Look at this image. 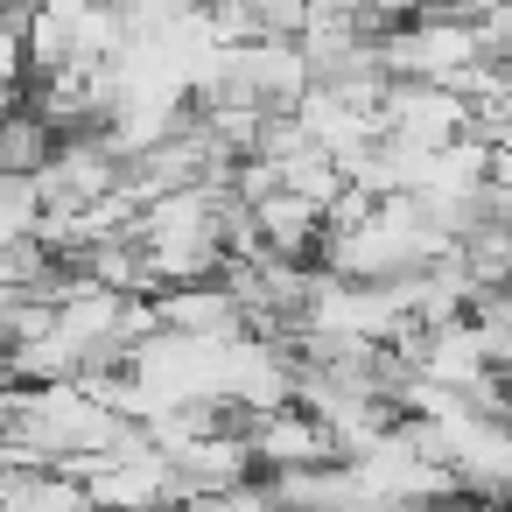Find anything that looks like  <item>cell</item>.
Masks as SVG:
<instances>
[{"label": "cell", "instance_id": "cell-1", "mask_svg": "<svg viewBox=\"0 0 512 512\" xmlns=\"http://www.w3.org/2000/svg\"><path fill=\"white\" fill-rule=\"evenodd\" d=\"M470 127H477V113H470L449 85H400V78H393V92H386V106H379V141H400V148H414V155H442V148H456Z\"/></svg>", "mask_w": 512, "mask_h": 512}, {"label": "cell", "instance_id": "cell-2", "mask_svg": "<svg viewBox=\"0 0 512 512\" xmlns=\"http://www.w3.org/2000/svg\"><path fill=\"white\" fill-rule=\"evenodd\" d=\"M36 190L50 211H92L127 190V162L113 155L106 134H71V141H57V162L36 176Z\"/></svg>", "mask_w": 512, "mask_h": 512}, {"label": "cell", "instance_id": "cell-3", "mask_svg": "<svg viewBox=\"0 0 512 512\" xmlns=\"http://www.w3.org/2000/svg\"><path fill=\"white\" fill-rule=\"evenodd\" d=\"M85 491H92V512H169V505H183V477L162 449L85 470Z\"/></svg>", "mask_w": 512, "mask_h": 512}, {"label": "cell", "instance_id": "cell-4", "mask_svg": "<svg viewBox=\"0 0 512 512\" xmlns=\"http://www.w3.org/2000/svg\"><path fill=\"white\" fill-rule=\"evenodd\" d=\"M155 309H162V330H176V337H190V344H211V351L253 337V316H246V302H239L225 281L169 288V295H155Z\"/></svg>", "mask_w": 512, "mask_h": 512}, {"label": "cell", "instance_id": "cell-5", "mask_svg": "<svg viewBox=\"0 0 512 512\" xmlns=\"http://www.w3.org/2000/svg\"><path fill=\"white\" fill-rule=\"evenodd\" d=\"M246 442H253V463H267L274 477L337 463V449H330V435H323V421H316L309 407H281V414L246 421Z\"/></svg>", "mask_w": 512, "mask_h": 512}, {"label": "cell", "instance_id": "cell-6", "mask_svg": "<svg viewBox=\"0 0 512 512\" xmlns=\"http://www.w3.org/2000/svg\"><path fill=\"white\" fill-rule=\"evenodd\" d=\"M50 162H57V134L29 106L0 120V176H43Z\"/></svg>", "mask_w": 512, "mask_h": 512}, {"label": "cell", "instance_id": "cell-7", "mask_svg": "<svg viewBox=\"0 0 512 512\" xmlns=\"http://www.w3.org/2000/svg\"><path fill=\"white\" fill-rule=\"evenodd\" d=\"M274 169H281V190H288V197H302V204H316L323 218H330V204L351 190L344 162H330L323 148H302V155H288V162H274Z\"/></svg>", "mask_w": 512, "mask_h": 512}, {"label": "cell", "instance_id": "cell-8", "mask_svg": "<svg viewBox=\"0 0 512 512\" xmlns=\"http://www.w3.org/2000/svg\"><path fill=\"white\" fill-rule=\"evenodd\" d=\"M456 260H463V274L477 281V295H498V288H512V232L505 225H477L463 246H456Z\"/></svg>", "mask_w": 512, "mask_h": 512}, {"label": "cell", "instance_id": "cell-9", "mask_svg": "<svg viewBox=\"0 0 512 512\" xmlns=\"http://www.w3.org/2000/svg\"><path fill=\"white\" fill-rule=\"evenodd\" d=\"M470 323H477V337H484L491 365H498V372H512V288H498V295H477Z\"/></svg>", "mask_w": 512, "mask_h": 512}, {"label": "cell", "instance_id": "cell-10", "mask_svg": "<svg viewBox=\"0 0 512 512\" xmlns=\"http://www.w3.org/2000/svg\"><path fill=\"white\" fill-rule=\"evenodd\" d=\"M8 302H22V295H15V274H8V260H0V309H8Z\"/></svg>", "mask_w": 512, "mask_h": 512}]
</instances>
